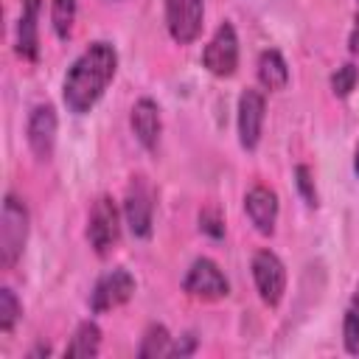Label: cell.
<instances>
[{"instance_id":"8","label":"cell","mask_w":359,"mask_h":359,"mask_svg":"<svg viewBox=\"0 0 359 359\" xmlns=\"http://www.w3.org/2000/svg\"><path fill=\"white\" fill-rule=\"evenodd\" d=\"M135 286L137 283H135L132 272L123 269V266H115V269L104 272L95 280L93 292H90V311L93 314H107V311H115V309L126 306L135 294Z\"/></svg>"},{"instance_id":"3","label":"cell","mask_w":359,"mask_h":359,"mask_svg":"<svg viewBox=\"0 0 359 359\" xmlns=\"http://www.w3.org/2000/svg\"><path fill=\"white\" fill-rule=\"evenodd\" d=\"M87 241L98 258H107L121 241V210L112 196H98L87 216Z\"/></svg>"},{"instance_id":"20","label":"cell","mask_w":359,"mask_h":359,"mask_svg":"<svg viewBox=\"0 0 359 359\" xmlns=\"http://www.w3.org/2000/svg\"><path fill=\"white\" fill-rule=\"evenodd\" d=\"M356 84H359V67L353 62H345L331 73V93L337 98H348L356 90Z\"/></svg>"},{"instance_id":"9","label":"cell","mask_w":359,"mask_h":359,"mask_svg":"<svg viewBox=\"0 0 359 359\" xmlns=\"http://www.w3.org/2000/svg\"><path fill=\"white\" fill-rule=\"evenodd\" d=\"M264 118H266V101H264L261 90L247 87L238 95V107H236V129H238V143L244 151L258 149L261 132H264Z\"/></svg>"},{"instance_id":"4","label":"cell","mask_w":359,"mask_h":359,"mask_svg":"<svg viewBox=\"0 0 359 359\" xmlns=\"http://www.w3.org/2000/svg\"><path fill=\"white\" fill-rule=\"evenodd\" d=\"M250 269H252V283H255L261 303L269 309H278L286 294V264L280 261V255L266 247L255 250Z\"/></svg>"},{"instance_id":"17","label":"cell","mask_w":359,"mask_h":359,"mask_svg":"<svg viewBox=\"0 0 359 359\" xmlns=\"http://www.w3.org/2000/svg\"><path fill=\"white\" fill-rule=\"evenodd\" d=\"M171 342H174V337L168 334V328H165L163 323H151V325L143 331V337H140L137 356H140V359H157V356H168Z\"/></svg>"},{"instance_id":"22","label":"cell","mask_w":359,"mask_h":359,"mask_svg":"<svg viewBox=\"0 0 359 359\" xmlns=\"http://www.w3.org/2000/svg\"><path fill=\"white\" fill-rule=\"evenodd\" d=\"M294 188L300 194V199L306 202V208H317L320 205V194H317V182H314V171L303 163L294 165Z\"/></svg>"},{"instance_id":"27","label":"cell","mask_w":359,"mask_h":359,"mask_svg":"<svg viewBox=\"0 0 359 359\" xmlns=\"http://www.w3.org/2000/svg\"><path fill=\"white\" fill-rule=\"evenodd\" d=\"M353 174L359 177V143H356V149H353Z\"/></svg>"},{"instance_id":"16","label":"cell","mask_w":359,"mask_h":359,"mask_svg":"<svg viewBox=\"0 0 359 359\" xmlns=\"http://www.w3.org/2000/svg\"><path fill=\"white\" fill-rule=\"evenodd\" d=\"M101 351V328L95 320H81L65 345V359H93Z\"/></svg>"},{"instance_id":"2","label":"cell","mask_w":359,"mask_h":359,"mask_svg":"<svg viewBox=\"0 0 359 359\" xmlns=\"http://www.w3.org/2000/svg\"><path fill=\"white\" fill-rule=\"evenodd\" d=\"M31 230V213L25 202L14 194L3 196V213H0V266L14 269L20 255L25 252Z\"/></svg>"},{"instance_id":"6","label":"cell","mask_w":359,"mask_h":359,"mask_svg":"<svg viewBox=\"0 0 359 359\" xmlns=\"http://www.w3.org/2000/svg\"><path fill=\"white\" fill-rule=\"evenodd\" d=\"M202 67L216 79H230L238 67V34L233 22H219L208 45L202 48Z\"/></svg>"},{"instance_id":"19","label":"cell","mask_w":359,"mask_h":359,"mask_svg":"<svg viewBox=\"0 0 359 359\" xmlns=\"http://www.w3.org/2000/svg\"><path fill=\"white\" fill-rule=\"evenodd\" d=\"M76 0H50V25H53V34L67 42L73 36V25H76Z\"/></svg>"},{"instance_id":"7","label":"cell","mask_w":359,"mask_h":359,"mask_svg":"<svg viewBox=\"0 0 359 359\" xmlns=\"http://www.w3.org/2000/svg\"><path fill=\"white\" fill-rule=\"evenodd\" d=\"M182 292L188 294V297H194V300H205V303H210V300H222V297H227L230 294V283H227V278H224V272L219 269V264L213 261V258H196L191 266H188V272H185V278H182Z\"/></svg>"},{"instance_id":"10","label":"cell","mask_w":359,"mask_h":359,"mask_svg":"<svg viewBox=\"0 0 359 359\" xmlns=\"http://www.w3.org/2000/svg\"><path fill=\"white\" fill-rule=\"evenodd\" d=\"M205 0H165V28L177 45H191L202 34Z\"/></svg>"},{"instance_id":"21","label":"cell","mask_w":359,"mask_h":359,"mask_svg":"<svg viewBox=\"0 0 359 359\" xmlns=\"http://www.w3.org/2000/svg\"><path fill=\"white\" fill-rule=\"evenodd\" d=\"M20 317H22V306L17 294L8 286H3L0 289V334H11Z\"/></svg>"},{"instance_id":"13","label":"cell","mask_w":359,"mask_h":359,"mask_svg":"<svg viewBox=\"0 0 359 359\" xmlns=\"http://www.w3.org/2000/svg\"><path fill=\"white\" fill-rule=\"evenodd\" d=\"M129 126H132V135L137 137V143L146 151H154L160 143V132H163V118H160L157 101L149 95L137 98L132 104V112H129Z\"/></svg>"},{"instance_id":"1","label":"cell","mask_w":359,"mask_h":359,"mask_svg":"<svg viewBox=\"0 0 359 359\" xmlns=\"http://www.w3.org/2000/svg\"><path fill=\"white\" fill-rule=\"evenodd\" d=\"M118 73V50L112 42H90L67 67L62 81L65 107L73 115H87L104 98L107 87Z\"/></svg>"},{"instance_id":"23","label":"cell","mask_w":359,"mask_h":359,"mask_svg":"<svg viewBox=\"0 0 359 359\" xmlns=\"http://www.w3.org/2000/svg\"><path fill=\"white\" fill-rule=\"evenodd\" d=\"M199 227H202L210 238H222V236H224V222H222V216H219L216 210H202Z\"/></svg>"},{"instance_id":"15","label":"cell","mask_w":359,"mask_h":359,"mask_svg":"<svg viewBox=\"0 0 359 359\" xmlns=\"http://www.w3.org/2000/svg\"><path fill=\"white\" fill-rule=\"evenodd\" d=\"M258 84L269 93H280L289 87V65L283 59V53L278 48H266L258 56V67H255Z\"/></svg>"},{"instance_id":"12","label":"cell","mask_w":359,"mask_h":359,"mask_svg":"<svg viewBox=\"0 0 359 359\" xmlns=\"http://www.w3.org/2000/svg\"><path fill=\"white\" fill-rule=\"evenodd\" d=\"M244 213H247L250 224L261 236H272L275 224H278V213H280L278 194L272 188H266V185H252L244 194Z\"/></svg>"},{"instance_id":"18","label":"cell","mask_w":359,"mask_h":359,"mask_svg":"<svg viewBox=\"0 0 359 359\" xmlns=\"http://www.w3.org/2000/svg\"><path fill=\"white\" fill-rule=\"evenodd\" d=\"M342 345L351 356H359V283L351 292V300L342 314Z\"/></svg>"},{"instance_id":"25","label":"cell","mask_w":359,"mask_h":359,"mask_svg":"<svg viewBox=\"0 0 359 359\" xmlns=\"http://www.w3.org/2000/svg\"><path fill=\"white\" fill-rule=\"evenodd\" d=\"M348 50H351V56H359V14H356L353 28L348 34Z\"/></svg>"},{"instance_id":"5","label":"cell","mask_w":359,"mask_h":359,"mask_svg":"<svg viewBox=\"0 0 359 359\" xmlns=\"http://www.w3.org/2000/svg\"><path fill=\"white\" fill-rule=\"evenodd\" d=\"M123 222L135 238H151L154 230V191L146 177H132L123 196Z\"/></svg>"},{"instance_id":"14","label":"cell","mask_w":359,"mask_h":359,"mask_svg":"<svg viewBox=\"0 0 359 359\" xmlns=\"http://www.w3.org/2000/svg\"><path fill=\"white\" fill-rule=\"evenodd\" d=\"M39 11H42V0H22V11H20V20H17L14 50L25 62L39 59Z\"/></svg>"},{"instance_id":"11","label":"cell","mask_w":359,"mask_h":359,"mask_svg":"<svg viewBox=\"0 0 359 359\" xmlns=\"http://www.w3.org/2000/svg\"><path fill=\"white\" fill-rule=\"evenodd\" d=\"M56 132H59V118H56L53 104H36L25 121V140H28V149L34 151L36 160L48 163L53 157Z\"/></svg>"},{"instance_id":"26","label":"cell","mask_w":359,"mask_h":359,"mask_svg":"<svg viewBox=\"0 0 359 359\" xmlns=\"http://www.w3.org/2000/svg\"><path fill=\"white\" fill-rule=\"evenodd\" d=\"M48 353H50V348H48V345H36V348H34L28 356L34 359V356H48Z\"/></svg>"},{"instance_id":"24","label":"cell","mask_w":359,"mask_h":359,"mask_svg":"<svg viewBox=\"0 0 359 359\" xmlns=\"http://www.w3.org/2000/svg\"><path fill=\"white\" fill-rule=\"evenodd\" d=\"M196 345H199L196 334H194V331H188V334H182L180 339H174V342H171L168 356H191V353L196 351Z\"/></svg>"}]
</instances>
